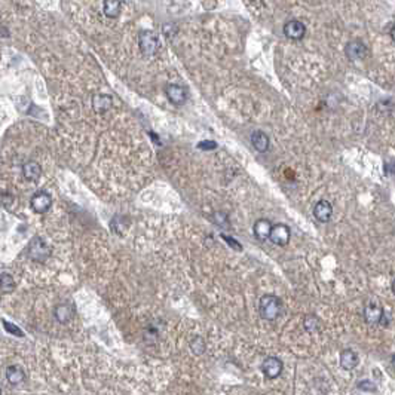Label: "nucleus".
Instances as JSON below:
<instances>
[{"label": "nucleus", "instance_id": "1", "mask_svg": "<svg viewBox=\"0 0 395 395\" xmlns=\"http://www.w3.org/2000/svg\"><path fill=\"white\" fill-rule=\"evenodd\" d=\"M259 309H260V315H262L263 320L273 321V320H276V318L281 315L283 303H281V300H280L276 296L266 294V296H263V297L260 299Z\"/></svg>", "mask_w": 395, "mask_h": 395}, {"label": "nucleus", "instance_id": "2", "mask_svg": "<svg viewBox=\"0 0 395 395\" xmlns=\"http://www.w3.org/2000/svg\"><path fill=\"white\" fill-rule=\"evenodd\" d=\"M28 254H30V257H31L33 260H36V262H45V260L49 257L51 250L48 248L46 242H45L42 238L36 236V238L31 241V244H30V247H28Z\"/></svg>", "mask_w": 395, "mask_h": 395}, {"label": "nucleus", "instance_id": "3", "mask_svg": "<svg viewBox=\"0 0 395 395\" xmlns=\"http://www.w3.org/2000/svg\"><path fill=\"white\" fill-rule=\"evenodd\" d=\"M138 42H140V48H141L143 54L147 55V57L154 55L159 49V39L152 31H143L140 34Z\"/></svg>", "mask_w": 395, "mask_h": 395}, {"label": "nucleus", "instance_id": "4", "mask_svg": "<svg viewBox=\"0 0 395 395\" xmlns=\"http://www.w3.org/2000/svg\"><path fill=\"white\" fill-rule=\"evenodd\" d=\"M283 369H284V364L276 357H267L262 364V372L267 379H276L278 376H281Z\"/></svg>", "mask_w": 395, "mask_h": 395}, {"label": "nucleus", "instance_id": "5", "mask_svg": "<svg viewBox=\"0 0 395 395\" xmlns=\"http://www.w3.org/2000/svg\"><path fill=\"white\" fill-rule=\"evenodd\" d=\"M290 227L280 223V224H275L272 226V230H270V235H269V240L273 242L275 245H280V247H286L287 244L290 242Z\"/></svg>", "mask_w": 395, "mask_h": 395}, {"label": "nucleus", "instance_id": "6", "mask_svg": "<svg viewBox=\"0 0 395 395\" xmlns=\"http://www.w3.org/2000/svg\"><path fill=\"white\" fill-rule=\"evenodd\" d=\"M284 34L291 41H300L306 34V27L305 24L297 20H291L284 24Z\"/></svg>", "mask_w": 395, "mask_h": 395}, {"label": "nucleus", "instance_id": "7", "mask_svg": "<svg viewBox=\"0 0 395 395\" xmlns=\"http://www.w3.org/2000/svg\"><path fill=\"white\" fill-rule=\"evenodd\" d=\"M51 205H52V198L46 192H37L31 198V208L34 213L44 214L51 208Z\"/></svg>", "mask_w": 395, "mask_h": 395}, {"label": "nucleus", "instance_id": "8", "mask_svg": "<svg viewBox=\"0 0 395 395\" xmlns=\"http://www.w3.org/2000/svg\"><path fill=\"white\" fill-rule=\"evenodd\" d=\"M345 54L351 61H358L366 58L367 55V46L363 44L361 41H351L345 48Z\"/></svg>", "mask_w": 395, "mask_h": 395}, {"label": "nucleus", "instance_id": "9", "mask_svg": "<svg viewBox=\"0 0 395 395\" xmlns=\"http://www.w3.org/2000/svg\"><path fill=\"white\" fill-rule=\"evenodd\" d=\"M383 315H385L383 307L380 306L379 303H376V302H370L367 306L364 307V318H366V321L369 324H379V323H382Z\"/></svg>", "mask_w": 395, "mask_h": 395}, {"label": "nucleus", "instance_id": "10", "mask_svg": "<svg viewBox=\"0 0 395 395\" xmlns=\"http://www.w3.org/2000/svg\"><path fill=\"white\" fill-rule=\"evenodd\" d=\"M165 92H167L168 100H170L173 104H176V106H181V104H184L186 100H187L186 89L183 88V87H180V85H174V84H171V85L167 87Z\"/></svg>", "mask_w": 395, "mask_h": 395}, {"label": "nucleus", "instance_id": "11", "mask_svg": "<svg viewBox=\"0 0 395 395\" xmlns=\"http://www.w3.org/2000/svg\"><path fill=\"white\" fill-rule=\"evenodd\" d=\"M313 216H315V219L318 220V221H321V223L330 221L331 216H333V208H331L330 202H327V201L317 202V205L313 207Z\"/></svg>", "mask_w": 395, "mask_h": 395}, {"label": "nucleus", "instance_id": "12", "mask_svg": "<svg viewBox=\"0 0 395 395\" xmlns=\"http://www.w3.org/2000/svg\"><path fill=\"white\" fill-rule=\"evenodd\" d=\"M270 230H272V223L267 219H259L254 223V227H253V232H254V235L259 241L269 240Z\"/></svg>", "mask_w": 395, "mask_h": 395}, {"label": "nucleus", "instance_id": "13", "mask_svg": "<svg viewBox=\"0 0 395 395\" xmlns=\"http://www.w3.org/2000/svg\"><path fill=\"white\" fill-rule=\"evenodd\" d=\"M360 363V358H358V353L352 349H345L340 353V366L342 369L345 370H353Z\"/></svg>", "mask_w": 395, "mask_h": 395}, {"label": "nucleus", "instance_id": "14", "mask_svg": "<svg viewBox=\"0 0 395 395\" xmlns=\"http://www.w3.org/2000/svg\"><path fill=\"white\" fill-rule=\"evenodd\" d=\"M22 174L27 180H37L42 174V167L36 161H28L22 167Z\"/></svg>", "mask_w": 395, "mask_h": 395}, {"label": "nucleus", "instance_id": "15", "mask_svg": "<svg viewBox=\"0 0 395 395\" xmlns=\"http://www.w3.org/2000/svg\"><path fill=\"white\" fill-rule=\"evenodd\" d=\"M251 144L254 146L256 150L264 153V152L269 149V137H267L263 131L253 132V135H251Z\"/></svg>", "mask_w": 395, "mask_h": 395}, {"label": "nucleus", "instance_id": "16", "mask_svg": "<svg viewBox=\"0 0 395 395\" xmlns=\"http://www.w3.org/2000/svg\"><path fill=\"white\" fill-rule=\"evenodd\" d=\"M92 106L98 113H103L110 109L111 106V97L107 94H95L92 98Z\"/></svg>", "mask_w": 395, "mask_h": 395}, {"label": "nucleus", "instance_id": "17", "mask_svg": "<svg viewBox=\"0 0 395 395\" xmlns=\"http://www.w3.org/2000/svg\"><path fill=\"white\" fill-rule=\"evenodd\" d=\"M24 372L20 366H9L6 369V379L11 385H20L24 380Z\"/></svg>", "mask_w": 395, "mask_h": 395}, {"label": "nucleus", "instance_id": "18", "mask_svg": "<svg viewBox=\"0 0 395 395\" xmlns=\"http://www.w3.org/2000/svg\"><path fill=\"white\" fill-rule=\"evenodd\" d=\"M54 315H55V320L61 324H66L71 320L73 317V309L70 305H60V306L55 307L54 310Z\"/></svg>", "mask_w": 395, "mask_h": 395}, {"label": "nucleus", "instance_id": "19", "mask_svg": "<svg viewBox=\"0 0 395 395\" xmlns=\"http://www.w3.org/2000/svg\"><path fill=\"white\" fill-rule=\"evenodd\" d=\"M121 2H104L103 3V12L109 18H116L121 11Z\"/></svg>", "mask_w": 395, "mask_h": 395}, {"label": "nucleus", "instance_id": "20", "mask_svg": "<svg viewBox=\"0 0 395 395\" xmlns=\"http://www.w3.org/2000/svg\"><path fill=\"white\" fill-rule=\"evenodd\" d=\"M14 288H15L14 278L9 273H2L0 275V291L8 294V293L14 291Z\"/></svg>", "mask_w": 395, "mask_h": 395}, {"label": "nucleus", "instance_id": "21", "mask_svg": "<svg viewBox=\"0 0 395 395\" xmlns=\"http://www.w3.org/2000/svg\"><path fill=\"white\" fill-rule=\"evenodd\" d=\"M303 327L307 333H315L320 330V320L315 315H306L303 320Z\"/></svg>", "mask_w": 395, "mask_h": 395}, {"label": "nucleus", "instance_id": "22", "mask_svg": "<svg viewBox=\"0 0 395 395\" xmlns=\"http://www.w3.org/2000/svg\"><path fill=\"white\" fill-rule=\"evenodd\" d=\"M205 348H207L205 340H204L201 336L193 337V340L190 342V349H192V352H193L195 355H202V353L205 352Z\"/></svg>", "mask_w": 395, "mask_h": 395}, {"label": "nucleus", "instance_id": "23", "mask_svg": "<svg viewBox=\"0 0 395 395\" xmlns=\"http://www.w3.org/2000/svg\"><path fill=\"white\" fill-rule=\"evenodd\" d=\"M358 388H360V389H364V391H377L376 385H374L373 382H370V380H363V382H360V383H358Z\"/></svg>", "mask_w": 395, "mask_h": 395}, {"label": "nucleus", "instance_id": "24", "mask_svg": "<svg viewBox=\"0 0 395 395\" xmlns=\"http://www.w3.org/2000/svg\"><path fill=\"white\" fill-rule=\"evenodd\" d=\"M3 326H5V329L6 331H9V333H12V334H15V336H18V337H21L22 336V331L18 327H15L14 324H9L8 321H3Z\"/></svg>", "mask_w": 395, "mask_h": 395}, {"label": "nucleus", "instance_id": "25", "mask_svg": "<svg viewBox=\"0 0 395 395\" xmlns=\"http://www.w3.org/2000/svg\"><path fill=\"white\" fill-rule=\"evenodd\" d=\"M198 147L202 149V150H213V149L217 147V144H216L214 141H201V143L198 144Z\"/></svg>", "mask_w": 395, "mask_h": 395}, {"label": "nucleus", "instance_id": "26", "mask_svg": "<svg viewBox=\"0 0 395 395\" xmlns=\"http://www.w3.org/2000/svg\"><path fill=\"white\" fill-rule=\"evenodd\" d=\"M223 240L227 242V244H230V245H232V247H233L235 250H238V251H241V250H242L241 244H238V242L235 241V240H232L230 236H226V235H223Z\"/></svg>", "mask_w": 395, "mask_h": 395}, {"label": "nucleus", "instance_id": "27", "mask_svg": "<svg viewBox=\"0 0 395 395\" xmlns=\"http://www.w3.org/2000/svg\"><path fill=\"white\" fill-rule=\"evenodd\" d=\"M391 37H392V41L395 42V25L391 28Z\"/></svg>", "mask_w": 395, "mask_h": 395}, {"label": "nucleus", "instance_id": "28", "mask_svg": "<svg viewBox=\"0 0 395 395\" xmlns=\"http://www.w3.org/2000/svg\"><path fill=\"white\" fill-rule=\"evenodd\" d=\"M391 366L394 367V370H395V353L392 355V360H391Z\"/></svg>", "mask_w": 395, "mask_h": 395}, {"label": "nucleus", "instance_id": "29", "mask_svg": "<svg viewBox=\"0 0 395 395\" xmlns=\"http://www.w3.org/2000/svg\"><path fill=\"white\" fill-rule=\"evenodd\" d=\"M392 291H394V294H395V280H394V283H392Z\"/></svg>", "mask_w": 395, "mask_h": 395}, {"label": "nucleus", "instance_id": "30", "mask_svg": "<svg viewBox=\"0 0 395 395\" xmlns=\"http://www.w3.org/2000/svg\"><path fill=\"white\" fill-rule=\"evenodd\" d=\"M394 176H395V165H394Z\"/></svg>", "mask_w": 395, "mask_h": 395}, {"label": "nucleus", "instance_id": "31", "mask_svg": "<svg viewBox=\"0 0 395 395\" xmlns=\"http://www.w3.org/2000/svg\"><path fill=\"white\" fill-rule=\"evenodd\" d=\"M0 395H2V388H0Z\"/></svg>", "mask_w": 395, "mask_h": 395}]
</instances>
